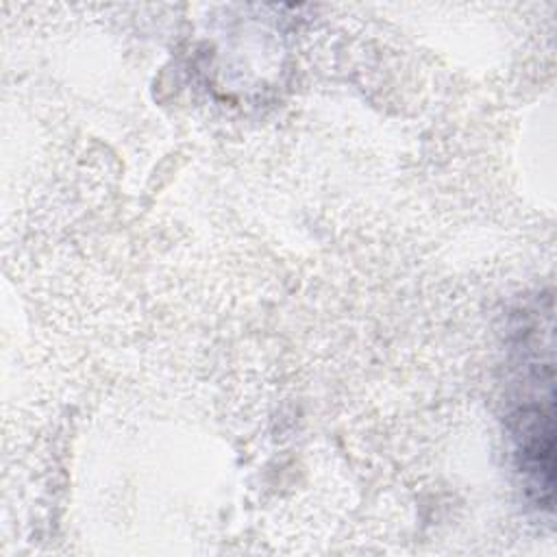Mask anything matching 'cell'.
<instances>
[{
  "instance_id": "6da1fadb",
  "label": "cell",
  "mask_w": 557,
  "mask_h": 557,
  "mask_svg": "<svg viewBox=\"0 0 557 557\" xmlns=\"http://www.w3.org/2000/svg\"><path fill=\"white\" fill-rule=\"evenodd\" d=\"M520 468L533 479V487L544 492L546 505L553 494V411L550 407H529L520 416V426L516 431Z\"/></svg>"
}]
</instances>
